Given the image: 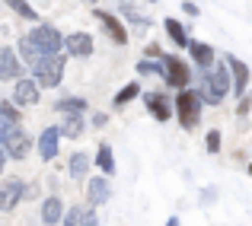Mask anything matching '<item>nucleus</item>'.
Returning a JSON list of instances; mask_svg holds the SVG:
<instances>
[{
	"instance_id": "f257e3e1",
	"label": "nucleus",
	"mask_w": 252,
	"mask_h": 226,
	"mask_svg": "<svg viewBox=\"0 0 252 226\" xmlns=\"http://www.w3.org/2000/svg\"><path fill=\"white\" fill-rule=\"evenodd\" d=\"M201 99L204 105H217L227 99L230 92V67L227 64H211L208 70H201Z\"/></svg>"
},
{
	"instance_id": "f03ea898",
	"label": "nucleus",
	"mask_w": 252,
	"mask_h": 226,
	"mask_svg": "<svg viewBox=\"0 0 252 226\" xmlns=\"http://www.w3.org/2000/svg\"><path fill=\"white\" fill-rule=\"evenodd\" d=\"M64 67H67V55H61V51H55V55H45L42 61L32 67V70H35V83L45 86V89H55V86H61Z\"/></svg>"
},
{
	"instance_id": "7ed1b4c3",
	"label": "nucleus",
	"mask_w": 252,
	"mask_h": 226,
	"mask_svg": "<svg viewBox=\"0 0 252 226\" xmlns=\"http://www.w3.org/2000/svg\"><path fill=\"white\" fill-rule=\"evenodd\" d=\"M201 105H204V99H201V92L198 89H179V96H176V118L182 121V128H195L198 124V118H201Z\"/></svg>"
},
{
	"instance_id": "20e7f679",
	"label": "nucleus",
	"mask_w": 252,
	"mask_h": 226,
	"mask_svg": "<svg viewBox=\"0 0 252 226\" xmlns=\"http://www.w3.org/2000/svg\"><path fill=\"white\" fill-rule=\"evenodd\" d=\"M29 38L38 45V51H42V55H55V51L64 48V35L55 29V26H48V23H38L35 29L29 32Z\"/></svg>"
},
{
	"instance_id": "39448f33",
	"label": "nucleus",
	"mask_w": 252,
	"mask_h": 226,
	"mask_svg": "<svg viewBox=\"0 0 252 226\" xmlns=\"http://www.w3.org/2000/svg\"><path fill=\"white\" fill-rule=\"evenodd\" d=\"M160 64H163V80H166L172 89H185V86H189L191 74L176 55H160Z\"/></svg>"
},
{
	"instance_id": "423d86ee",
	"label": "nucleus",
	"mask_w": 252,
	"mask_h": 226,
	"mask_svg": "<svg viewBox=\"0 0 252 226\" xmlns=\"http://www.w3.org/2000/svg\"><path fill=\"white\" fill-rule=\"evenodd\" d=\"M32 150V137L26 134L19 124H13L10 128V134L3 137V153H6V159H26V153Z\"/></svg>"
},
{
	"instance_id": "0eeeda50",
	"label": "nucleus",
	"mask_w": 252,
	"mask_h": 226,
	"mask_svg": "<svg viewBox=\"0 0 252 226\" xmlns=\"http://www.w3.org/2000/svg\"><path fill=\"white\" fill-rule=\"evenodd\" d=\"M26 195H32V191H26L19 178H6V182H0V214H3V210H13Z\"/></svg>"
},
{
	"instance_id": "6e6552de",
	"label": "nucleus",
	"mask_w": 252,
	"mask_h": 226,
	"mask_svg": "<svg viewBox=\"0 0 252 226\" xmlns=\"http://www.w3.org/2000/svg\"><path fill=\"white\" fill-rule=\"evenodd\" d=\"M223 64L230 67V89H233L236 96H243L246 86H249V64H243L240 57H233V55H227Z\"/></svg>"
},
{
	"instance_id": "1a4fd4ad",
	"label": "nucleus",
	"mask_w": 252,
	"mask_h": 226,
	"mask_svg": "<svg viewBox=\"0 0 252 226\" xmlns=\"http://www.w3.org/2000/svg\"><path fill=\"white\" fill-rule=\"evenodd\" d=\"M13 105H19V109H32V105H38V83L35 80H19L16 86H13Z\"/></svg>"
},
{
	"instance_id": "9d476101",
	"label": "nucleus",
	"mask_w": 252,
	"mask_h": 226,
	"mask_svg": "<svg viewBox=\"0 0 252 226\" xmlns=\"http://www.w3.org/2000/svg\"><path fill=\"white\" fill-rule=\"evenodd\" d=\"M93 16L99 19V23L105 26V32L112 35V42H118V45H128V29H125V23H118L112 13H105V10H93Z\"/></svg>"
},
{
	"instance_id": "9b49d317",
	"label": "nucleus",
	"mask_w": 252,
	"mask_h": 226,
	"mask_svg": "<svg viewBox=\"0 0 252 226\" xmlns=\"http://www.w3.org/2000/svg\"><path fill=\"white\" fill-rule=\"evenodd\" d=\"M64 48H67L70 57H90L93 55V38L86 32H74V35L64 38Z\"/></svg>"
},
{
	"instance_id": "f8f14e48",
	"label": "nucleus",
	"mask_w": 252,
	"mask_h": 226,
	"mask_svg": "<svg viewBox=\"0 0 252 226\" xmlns=\"http://www.w3.org/2000/svg\"><path fill=\"white\" fill-rule=\"evenodd\" d=\"M58 141H61V131L58 128H45L42 134H38V156H42L45 163L58 156Z\"/></svg>"
},
{
	"instance_id": "ddd939ff",
	"label": "nucleus",
	"mask_w": 252,
	"mask_h": 226,
	"mask_svg": "<svg viewBox=\"0 0 252 226\" xmlns=\"http://www.w3.org/2000/svg\"><path fill=\"white\" fill-rule=\"evenodd\" d=\"M147 109H150V115L157 118V121H169L172 118V102L166 96H163V92H147Z\"/></svg>"
},
{
	"instance_id": "4468645a",
	"label": "nucleus",
	"mask_w": 252,
	"mask_h": 226,
	"mask_svg": "<svg viewBox=\"0 0 252 226\" xmlns=\"http://www.w3.org/2000/svg\"><path fill=\"white\" fill-rule=\"evenodd\" d=\"M0 80H19V57L6 45H0Z\"/></svg>"
},
{
	"instance_id": "2eb2a0df",
	"label": "nucleus",
	"mask_w": 252,
	"mask_h": 226,
	"mask_svg": "<svg viewBox=\"0 0 252 226\" xmlns=\"http://www.w3.org/2000/svg\"><path fill=\"white\" fill-rule=\"evenodd\" d=\"M109 195H112V185H109V178H90V185H86V198H90V204L93 207H99V204H105L109 201Z\"/></svg>"
},
{
	"instance_id": "dca6fc26",
	"label": "nucleus",
	"mask_w": 252,
	"mask_h": 226,
	"mask_svg": "<svg viewBox=\"0 0 252 226\" xmlns=\"http://www.w3.org/2000/svg\"><path fill=\"white\" fill-rule=\"evenodd\" d=\"M185 48H189L191 61H195L201 70H208L211 64H214V48H211L208 42H191V38H189V45H185Z\"/></svg>"
},
{
	"instance_id": "f3484780",
	"label": "nucleus",
	"mask_w": 252,
	"mask_h": 226,
	"mask_svg": "<svg viewBox=\"0 0 252 226\" xmlns=\"http://www.w3.org/2000/svg\"><path fill=\"white\" fill-rule=\"evenodd\" d=\"M64 226H99L96 214L90 207H74V210H64Z\"/></svg>"
},
{
	"instance_id": "a211bd4d",
	"label": "nucleus",
	"mask_w": 252,
	"mask_h": 226,
	"mask_svg": "<svg viewBox=\"0 0 252 226\" xmlns=\"http://www.w3.org/2000/svg\"><path fill=\"white\" fill-rule=\"evenodd\" d=\"M16 57H19V61H23V64H29V67H35V64L42 61L45 55H42V51H38V45L32 42L29 35H26V38H19V45H16Z\"/></svg>"
},
{
	"instance_id": "6ab92c4d",
	"label": "nucleus",
	"mask_w": 252,
	"mask_h": 226,
	"mask_svg": "<svg viewBox=\"0 0 252 226\" xmlns=\"http://www.w3.org/2000/svg\"><path fill=\"white\" fill-rule=\"evenodd\" d=\"M55 112H61V115H83L86 112V99L80 96H64L55 102Z\"/></svg>"
},
{
	"instance_id": "aec40b11",
	"label": "nucleus",
	"mask_w": 252,
	"mask_h": 226,
	"mask_svg": "<svg viewBox=\"0 0 252 226\" xmlns=\"http://www.w3.org/2000/svg\"><path fill=\"white\" fill-rule=\"evenodd\" d=\"M64 217V204H61V198H48V201L42 204V223L45 226H55L58 220Z\"/></svg>"
},
{
	"instance_id": "412c9836",
	"label": "nucleus",
	"mask_w": 252,
	"mask_h": 226,
	"mask_svg": "<svg viewBox=\"0 0 252 226\" xmlns=\"http://www.w3.org/2000/svg\"><path fill=\"white\" fill-rule=\"evenodd\" d=\"M163 29H166V35L172 38V42H176V48H185V45H189V35H185V26L179 23V19H166V23H163Z\"/></svg>"
},
{
	"instance_id": "4be33fe9",
	"label": "nucleus",
	"mask_w": 252,
	"mask_h": 226,
	"mask_svg": "<svg viewBox=\"0 0 252 226\" xmlns=\"http://www.w3.org/2000/svg\"><path fill=\"white\" fill-rule=\"evenodd\" d=\"M58 131L64 137H83V115H64V124Z\"/></svg>"
},
{
	"instance_id": "5701e85b",
	"label": "nucleus",
	"mask_w": 252,
	"mask_h": 226,
	"mask_svg": "<svg viewBox=\"0 0 252 226\" xmlns=\"http://www.w3.org/2000/svg\"><path fill=\"white\" fill-rule=\"evenodd\" d=\"M86 169H90V156H86V153H74L70 163H67L70 178H86Z\"/></svg>"
},
{
	"instance_id": "b1692460",
	"label": "nucleus",
	"mask_w": 252,
	"mask_h": 226,
	"mask_svg": "<svg viewBox=\"0 0 252 226\" xmlns=\"http://www.w3.org/2000/svg\"><path fill=\"white\" fill-rule=\"evenodd\" d=\"M96 163H99V169H102L105 175H112V172H115V159H112V147H109V143H99Z\"/></svg>"
},
{
	"instance_id": "393cba45",
	"label": "nucleus",
	"mask_w": 252,
	"mask_h": 226,
	"mask_svg": "<svg viewBox=\"0 0 252 226\" xmlns=\"http://www.w3.org/2000/svg\"><path fill=\"white\" fill-rule=\"evenodd\" d=\"M6 6H10L16 16H23V19H38V13H35V6H29V0H3Z\"/></svg>"
},
{
	"instance_id": "a878e982",
	"label": "nucleus",
	"mask_w": 252,
	"mask_h": 226,
	"mask_svg": "<svg viewBox=\"0 0 252 226\" xmlns=\"http://www.w3.org/2000/svg\"><path fill=\"white\" fill-rule=\"evenodd\" d=\"M137 92H141V86H137V83H128L125 89H118V92H115V99H112V105H115V109H122V105H128L131 99L137 96Z\"/></svg>"
},
{
	"instance_id": "bb28decb",
	"label": "nucleus",
	"mask_w": 252,
	"mask_h": 226,
	"mask_svg": "<svg viewBox=\"0 0 252 226\" xmlns=\"http://www.w3.org/2000/svg\"><path fill=\"white\" fill-rule=\"evenodd\" d=\"M137 74H157V77H163V64H160V57H157V61H141L137 64Z\"/></svg>"
},
{
	"instance_id": "cd10ccee",
	"label": "nucleus",
	"mask_w": 252,
	"mask_h": 226,
	"mask_svg": "<svg viewBox=\"0 0 252 226\" xmlns=\"http://www.w3.org/2000/svg\"><path fill=\"white\" fill-rule=\"evenodd\" d=\"M0 115H3V118H10L13 124H19V109H16L13 102H0Z\"/></svg>"
},
{
	"instance_id": "c85d7f7f",
	"label": "nucleus",
	"mask_w": 252,
	"mask_h": 226,
	"mask_svg": "<svg viewBox=\"0 0 252 226\" xmlns=\"http://www.w3.org/2000/svg\"><path fill=\"white\" fill-rule=\"evenodd\" d=\"M220 150V131H208V153Z\"/></svg>"
},
{
	"instance_id": "c756f323",
	"label": "nucleus",
	"mask_w": 252,
	"mask_h": 226,
	"mask_svg": "<svg viewBox=\"0 0 252 226\" xmlns=\"http://www.w3.org/2000/svg\"><path fill=\"white\" fill-rule=\"evenodd\" d=\"M10 128H13V121L0 115V143H3V137H6V134H10Z\"/></svg>"
},
{
	"instance_id": "7c9ffc66",
	"label": "nucleus",
	"mask_w": 252,
	"mask_h": 226,
	"mask_svg": "<svg viewBox=\"0 0 252 226\" xmlns=\"http://www.w3.org/2000/svg\"><path fill=\"white\" fill-rule=\"evenodd\" d=\"M144 55H147V57H160L163 51H160V45H154V42H150L147 48H144Z\"/></svg>"
},
{
	"instance_id": "2f4dec72",
	"label": "nucleus",
	"mask_w": 252,
	"mask_h": 226,
	"mask_svg": "<svg viewBox=\"0 0 252 226\" xmlns=\"http://www.w3.org/2000/svg\"><path fill=\"white\" fill-rule=\"evenodd\" d=\"M182 10L189 13V16H198V3H191V0H182Z\"/></svg>"
},
{
	"instance_id": "473e14b6",
	"label": "nucleus",
	"mask_w": 252,
	"mask_h": 226,
	"mask_svg": "<svg viewBox=\"0 0 252 226\" xmlns=\"http://www.w3.org/2000/svg\"><path fill=\"white\" fill-rule=\"evenodd\" d=\"M105 121H109V115H102V112H99V115H93V124H96V128H102Z\"/></svg>"
},
{
	"instance_id": "72a5a7b5",
	"label": "nucleus",
	"mask_w": 252,
	"mask_h": 226,
	"mask_svg": "<svg viewBox=\"0 0 252 226\" xmlns=\"http://www.w3.org/2000/svg\"><path fill=\"white\" fill-rule=\"evenodd\" d=\"M249 109H252V99H243V102H240V109H236V112H240V115H246Z\"/></svg>"
},
{
	"instance_id": "f704fd0d",
	"label": "nucleus",
	"mask_w": 252,
	"mask_h": 226,
	"mask_svg": "<svg viewBox=\"0 0 252 226\" xmlns=\"http://www.w3.org/2000/svg\"><path fill=\"white\" fill-rule=\"evenodd\" d=\"M3 166H6V153L0 150V172H3Z\"/></svg>"
},
{
	"instance_id": "c9c22d12",
	"label": "nucleus",
	"mask_w": 252,
	"mask_h": 226,
	"mask_svg": "<svg viewBox=\"0 0 252 226\" xmlns=\"http://www.w3.org/2000/svg\"><path fill=\"white\" fill-rule=\"evenodd\" d=\"M166 226H179V220H176V217H169V220H166Z\"/></svg>"
},
{
	"instance_id": "e433bc0d",
	"label": "nucleus",
	"mask_w": 252,
	"mask_h": 226,
	"mask_svg": "<svg viewBox=\"0 0 252 226\" xmlns=\"http://www.w3.org/2000/svg\"><path fill=\"white\" fill-rule=\"evenodd\" d=\"M147 3H157V0H147Z\"/></svg>"
},
{
	"instance_id": "4c0bfd02",
	"label": "nucleus",
	"mask_w": 252,
	"mask_h": 226,
	"mask_svg": "<svg viewBox=\"0 0 252 226\" xmlns=\"http://www.w3.org/2000/svg\"><path fill=\"white\" fill-rule=\"evenodd\" d=\"M90 3H96V0H90Z\"/></svg>"
},
{
	"instance_id": "58836bf2",
	"label": "nucleus",
	"mask_w": 252,
	"mask_h": 226,
	"mask_svg": "<svg viewBox=\"0 0 252 226\" xmlns=\"http://www.w3.org/2000/svg\"><path fill=\"white\" fill-rule=\"evenodd\" d=\"M249 172H252V166H249Z\"/></svg>"
},
{
	"instance_id": "ea45409f",
	"label": "nucleus",
	"mask_w": 252,
	"mask_h": 226,
	"mask_svg": "<svg viewBox=\"0 0 252 226\" xmlns=\"http://www.w3.org/2000/svg\"><path fill=\"white\" fill-rule=\"evenodd\" d=\"M42 3H45V0H42Z\"/></svg>"
}]
</instances>
